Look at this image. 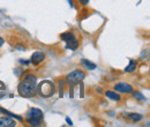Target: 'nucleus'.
<instances>
[{"label": "nucleus", "instance_id": "1", "mask_svg": "<svg viewBox=\"0 0 150 127\" xmlns=\"http://www.w3.org/2000/svg\"><path fill=\"white\" fill-rule=\"evenodd\" d=\"M19 94L22 97H25V98L36 96L37 87H36V77L34 75H28L20 82Z\"/></svg>", "mask_w": 150, "mask_h": 127}, {"label": "nucleus", "instance_id": "2", "mask_svg": "<svg viewBox=\"0 0 150 127\" xmlns=\"http://www.w3.org/2000/svg\"><path fill=\"white\" fill-rule=\"evenodd\" d=\"M43 120V112L39 109L33 108L28 111L27 113V121L31 126H40Z\"/></svg>", "mask_w": 150, "mask_h": 127}, {"label": "nucleus", "instance_id": "3", "mask_svg": "<svg viewBox=\"0 0 150 127\" xmlns=\"http://www.w3.org/2000/svg\"><path fill=\"white\" fill-rule=\"evenodd\" d=\"M37 91L39 92V95L42 97L49 98L56 92V87L51 81H43V82L39 83V86L37 87Z\"/></svg>", "mask_w": 150, "mask_h": 127}, {"label": "nucleus", "instance_id": "4", "mask_svg": "<svg viewBox=\"0 0 150 127\" xmlns=\"http://www.w3.org/2000/svg\"><path fill=\"white\" fill-rule=\"evenodd\" d=\"M61 38L66 42V48L71 50H76L79 48V42L75 38V36L71 33H65L61 35Z\"/></svg>", "mask_w": 150, "mask_h": 127}, {"label": "nucleus", "instance_id": "5", "mask_svg": "<svg viewBox=\"0 0 150 127\" xmlns=\"http://www.w3.org/2000/svg\"><path fill=\"white\" fill-rule=\"evenodd\" d=\"M86 77V74L82 72V71H79L76 70L74 72H72L71 74L67 75V82L71 83V84H75V83H79L80 81H82L83 79Z\"/></svg>", "mask_w": 150, "mask_h": 127}, {"label": "nucleus", "instance_id": "6", "mask_svg": "<svg viewBox=\"0 0 150 127\" xmlns=\"http://www.w3.org/2000/svg\"><path fill=\"white\" fill-rule=\"evenodd\" d=\"M16 126V121L7 118V117H1L0 118V127H14Z\"/></svg>", "mask_w": 150, "mask_h": 127}, {"label": "nucleus", "instance_id": "7", "mask_svg": "<svg viewBox=\"0 0 150 127\" xmlns=\"http://www.w3.org/2000/svg\"><path fill=\"white\" fill-rule=\"evenodd\" d=\"M114 89L120 91V92H126V94H129L133 91V88L129 84H126V83H117L114 86Z\"/></svg>", "mask_w": 150, "mask_h": 127}, {"label": "nucleus", "instance_id": "8", "mask_svg": "<svg viewBox=\"0 0 150 127\" xmlns=\"http://www.w3.org/2000/svg\"><path fill=\"white\" fill-rule=\"evenodd\" d=\"M45 59V55L43 52H35L34 55H31V62L34 65H38L40 62H43V60Z\"/></svg>", "mask_w": 150, "mask_h": 127}, {"label": "nucleus", "instance_id": "9", "mask_svg": "<svg viewBox=\"0 0 150 127\" xmlns=\"http://www.w3.org/2000/svg\"><path fill=\"white\" fill-rule=\"evenodd\" d=\"M82 65H83L87 70H95V68H96V65L93 64V62H90V61H88L87 59H83V60H82Z\"/></svg>", "mask_w": 150, "mask_h": 127}, {"label": "nucleus", "instance_id": "10", "mask_svg": "<svg viewBox=\"0 0 150 127\" xmlns=\"http://www.w3.org/2000/svg\"><path fill=\"white\" fill-rule=\"evenodd\" d=\"M105 95H106L109 98L113 99V101H120V96H119L118 94L113 92V91H106V92H105Z\"/></svg>", "mask_w": 150, "mask_h": 127}, {"label": "nucleus", "instance_id": "11", "mask_svg": "<svg viewBox=\"0 0 150 127\" xmlns=\"http://www.w3.org/2000/svg\"><path fill=\"white\" fill-rule=\"evenodd\" d=\"M135 68H136V61H134V60H131L129 61V65L126 67V72L127 73H131V72H134L135 71Z\"/></svg>", "mask_w": 150, "mask_h": 127}, {"label": "nucleus", "instance_id": "12", "mask_svg": "<svg viewBox=\"0 0 150 127\" xmlns=\"http://www.w3.org/2000/svg\"><path fill=\"white\" fill-rule=\"evenodd\" d=\"M128 118L132 119L133 121H139V120H141L143 117H142L141 114H139V113H129V114H128Z\"/></svg>", "mask_w": 150, "mask_h": 127}, {"label": "nucleus", "instance_id": "13", "mask_svg": "<svg viewBox=\"0 0 150 127\" xmlns=\"http://www.w3.org/2000/svg\"><path fill=\"white\" fill-rule=\"evenodd\" d=\"M6 95H7L6 86H5V83H4V82H1V81H0V98H1V97H4V96H6Z\"/></svg>", "mask_w": 150, "mask_h": 127}, {"label": "nucleus", "instance_id": "14", "mask_svg": "<svg viewBox=\"0 0 150 127\" xmlns=\"http://www.w3.org/2000/svg\"><path fill=\"white\" fill-rule=\"evenodd\" d=\"M0 112H4V113H6V114H8V116H11V117H15L18 120H22V118H21V117L15 116L14 113H12V112H9V111H6V110H4V109H0Z\"/></svg>", "mask_w": 150, "mask_h": 127}, {"label": "nucleus", "instance_id": "15", "mask_svg": "<svg viewBox=\"0 0 150 127\" xmlns=\"http://www.w3.org/2000/svg\"><path fill=\"white\" fill-rule=\"evenodd\" d=\"M134 97L137 98L139 101H146L144 96H142V94H140V92H134Z\"/></svg>", "mask_w": 150, "mask_h": 127}, {"label": "nucleus", "instance_id": "16", "mask_svg": "<svg viewBox=\"0 0 150 127\" xmlns=\"http://www.w3.org/2000/svg\"><path fill=\"white\" fill-rule=\"evenodd\" d=\"M80 2H81L82 5H87V4L89 2V0H80Z\"/></svg>", "mask_w": 150, "mask_h": 127}, {"label": "nucleus", "instance_id": "17", "mask_svg": "<svg viewBox=\"0 0 150 127\" xmlns=\"http://www.w3.org/2000/svg\"><path fill=\"white\" fill-rule=\"evenodd\" d=\"M66 120H67V123H68V125H73V123H72V120H71L69 118H67Z\"/></svg>", "mask_w": 150, "mask_h": 127}, {"label": "nucleus", "instance_id": "18", "mask_svg": "<svg viewBox=\"0 0 150 127\" xmlns=\"http://www.w3.org/2000/svg\"><path fill=\"white\" fill-rule=\"evenodd\" d=\"M4 43H5V40H4V38H2V37H0V46H1V45H2Z\"/></svg>", "mask_w": 150, "mask_h": 127}]
</instances>
